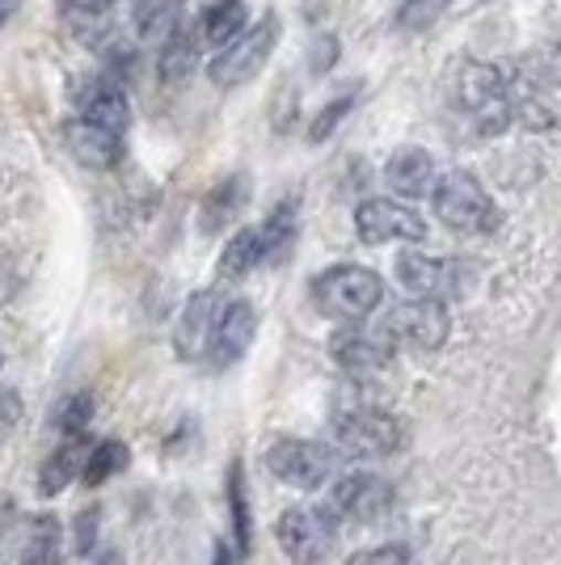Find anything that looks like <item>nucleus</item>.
<instances>
[{
	"instance_id": "1",
	"label": "nucleus",
	"mask_w": 561,
	"mask_h": 565,
	"mask_svg": "<svg viewBox=\"0 0 561 565\" xmlns=\"http://www.w3.org/2000/svg\"><path fill=\"white\" fill-rule=\"evenodd\" d=\"M456 102L477 136H507L515 122L511 76L490 60H468L456 81Z\"/></svg>"
},
{
	"instance_id": "2",
	"label": "nucleus",
	"mask_w": 561,
	"mask_h": 565,
	"mask_svg": "<svg viewBox=\"0 0 561 565\" xmlns=\"http://www.w3.org/2000/svg\"><path fill=\"white\" fill-rule=\"evenodd\" d=\"M313 305L329 321L359 326V321H368L375 308L384 305V279L375 270H368V266H354V262L329 266V270H321L313 279Z\"/></svg>"
},
{
	"instance_id": "3",
	"label": "nucleus",
	"mask_w": 561,
	"mask_h": 565,
	"mask_svg": "<svg viewBox=\"0 0 561 565\" xmlns=\"http://www.w3.org/2000/svg\"><path fill=\"white\" fill-rule=\"evenodd\" d=\"M431 203H435L440 224L461 236H486L502 224V212L490 199V190L481 186L468 169H447L431 190Z\"/></svg>"
},
{
	"instance_id": "4",
	"label": "nucleus",
	"mask_w": 561,
	"mask_h": 565,
	"mask_svg": "<svg viewBox=\"0 0 561 565\" xmlns=\"http://www.w3.org/2000/svg\"><path fill=\"white\" fill-rule=\"evenodd\" d=\"M334 448L354 456V460H372V456H389V451L401 448V439H405V430H401V418H393L389 409H380V405H368V401H359V405H342L338 414H334Z\"/></svg>"
},
{
	"instance_id": "5",
	"label": "nucleus",
	"mask_w": 561,
	"mask_h": 565,
	"mask_svg": "<svg viewBox=\"0 0 561 565\" xmlns=\"http://www.w3.org/2000/svg\"><path fill=\"white\" fill-rule=\"evenodd\" d=\"M279 34H283V25L275 13H266L262 22H254L236 39L233 47H224L208 64L211 85H215V89H241V85H250L257 72L271 64V55L279 47Z\"/></svg>"
},
{
	"instance_id": "6",
	"label": "nucleus",
	"mask_w": 561,
	"mask_h": 565,
	"mask_svg": "<svg viewBox=\"0 0 561 565\" xmlns=\"http://www.w3.org/2000/svg\"><path fill=\"white\" fill-rule=\"evenodd\" d=\"M275 541L287 553V562L296 565H321L338 544V527L334 519H326V511L317 507H287L275 519Z\"/></svg>"
},
{
	"instance_id": "7",
	"label": "nucleus",
	"mask_w": 561,
	"mask_h": 565,
	"mask_svg": "<svg viewBox=\"0 0 561 565\" xmlns=\"http://www.w3.org/2000/svg\"><path fill=\"white\" fill-rule=\"evenodd\" d=\"M389 507H393V486L375 472L338 477L329 498L321 502V511H326V519H334V527L338 523H375Z\"/></svg>"
},
{
	"instance_id": "8",
	"label": "nucleus",
	"mask_w": 561,
	"mask_h": 565,
	"mask_svg": "<svg viewBox=\"0 0 561 565\" xmlns=\"http://www.w3.org/2000/svg\"><path fill=\"white\" fill-rule=\"evenodd\" d=\"M266 469L292 490H321L334 472V448L317 439H275L266 448Z\"/></svg>"
},
{
	"instance_id": "9",
	"label": "nucleus",
	"mask_w": 561,
	"mask_h": 565,
	"mask_svg": "<svg viewBox=\"0 0 561 565\" xmlns=\"http://www.w3.org/2000/svg\"><path fill=\"white\" fill-rule=\"evenodd\" d=\"M398 333L389 326H347L329 338V359L342 367V372H354V376H368V372H380L398 359Z\"/></svg>"
},
{
	"instance_id": "10",
	"label": "nucleus",
	"mask_w": 561,
	"mask_h": 565,
	"mask_svg": "<svg viewBox=\"0 0 561 565\" xmlns=\"http://www.w3.org/2000/svg\"><path fill=\"white\" fill-rule=\"evenodd\" d=\"M354 233L368 245H389V241H426V220L401 199H363L354 207Z\"/></svg>"
},
{
	"instance_id": "11",
	"label": "nucleus",
	"mask_w": 561,
	"mask_h": 565,
	"mask_svg": "<svg viewBox=\"0 0 561 565\" xmlns=\"http://www.w3.org/2000/svg\"><path fill=\"white\" fill-rule=\"evenodd\" d=\"M398 282L410 291V300H444V296H456L465 287V266L405 249L398 258Z\"/></svg>"
},
{
	"instance_id": "12",
	"label": "nucleus",
	"mask_w": 561,
	"mask_h": 565,
	"mask_svg": "<svg viewBox=\"0 0 561 565\" xmlns=\"http://www.w3.org/2000/svg\"><path fill=\"white\" fill-rule=\"evenodd\" d=\"M389 330L398 333V342L414 347V351H440L452 333V317H447L444 300H405L389 317Z\"/></svg>"
},
{
	"instance_id": "13",
	"label": "nucleus",
	"mask_w": 561,
	"mask_h": 565,
	"mask_svg": "<svg viewBox=\"0 0 561 565\" xmlns=\"http://www.w3.org/2000/svg\"><path fill=\"white\" fill-rule=\"evenodd\" d=\"M257 338V312L250 300H224L220 308V321H215V333H211V363L215 367H233L245 359V351L254 347Z\"/></svg>"
},
{
	"instance_id": "14",
	"label": "nucleus",
	"mask_w": 561,
	"mask_h": 565,
	"mask_svg": "<svg viewBox=\"0 0 561 565\" xmlns=\"http://www.w3.org/2000/svg\"><path fill=\"white\" fill-rule=\"evenodd\" d=\"M220 296L215 291H194L182 312H178V326H173V351L182 354L187 363L203 359L211 351V333H215V321H220Z\"/></svg>"
},
{
	"instance_id": "15",
	"label": "nucleus",
	"mask_w": 561,
	"mask_h": 565,
	"mask_svg": "<svg viewBox=\"0 0 561 565\" xmlns=\"http://www.w3.org/2000/svg\"><path fill=\"white\" fill-rule=\"evenodd\" d=\"M76 115L115 131V136H127L131 127V102H127V89L110 81V76H94L85 85H76Z\"/></svg>"
},
{
	"instance_id": "16",
	"label": "nucleus",
	"mask_w": 561,
	"mask_h": 565,
	"mask_svg": "<svg viewBox=\"0 0 561 565\" xmlns=\"http://www.w3.org/2000/svg\"><path fill=\"white\" fill-rule=\"evenodd\" d=\"M64 143H68L72 161H81L85 169H115L123 161V136L81 115L64 118Z\"/></svg>"
},
{
	"instance_id": "17",
	"label": "nucleus",
	"mask_w": 561,
	"mask_h": 565,
	"mask_svg": "<svg viewBox=\"0 0 561 565\" xmlns=\"http://www.w3.org/2000/svg\"><path fill=\"white\" fill-rule=\"evenodd\" d=\"M250 178L245 173H229V178H220L215 186L203 194V203H199V233L203 236H220L229 233L236 224V215L250 207Z\"/></svg>"
},
{
	"instance_id": "18",
	"label": "nucleus",
	"mask_w": 561,
	"mask_h": 565,
	"mask_svg": "<svg viewBox=\"0 0 561 565\" xmlns=\"http://www.w3.org/2000/svg\"><path fill=\"white\" fill-rule=\"evenodd\" d=\"M435 182H440L435 178V157L419 143H405L384 161V186L401 199H422V194L435 190Z\"/></svg>"
},
{
	"instance_id": "19",
	"label": "nucleus",
	"mask_w": 561,
	"mask_h": 565,
	"mask_svg": "<svg viewBox=\"0 0 561 565\" xmlns=\"http://www.w3.org/2000/svg\"><path fill=\"white\" fill-rule=\"evenodd\" d=\"M187 4L182 0H131V25H136V39L144 47H165L169 39H178L187 25H182Z\"/></svg>"
},
{
	"instance_id": "20",
	"label": "nucleus",
	"mask_w": 561,
	"mask_h": 565,
	"mask_svg": "<svg viewBox=\"0 0 561 565\" xmlns=\"http://www.w3.org/2000/svg\"><path fill=\"white\" fill-rule=\"evenodd\" d=\"M89 451H94V439L89 435H76V439H64L60 448L43 460V472H39V490L47 498L64 494L72 481H81V472L89 465Z\"/></svg>"
},
{
	"instance_id": "21",
	"label": "nucleus",
	"mask_w": 561,
	"mask_h": 565,
	"mask_svg": "<svg viewBox=\"0 0 561 565\" xmlns=\"http://www.w3.org/2000/svg\"><path fill=\"white\" fill-rule=\"evenodd\" d=\"M245 30H250V4L245 0H215L199 18V43L215 47V55H220L224 47H233Z\"/></svg>"
},
{
	"instance_id": "22",
	"label": "nucleus",
	"mask_w": 561,
	"mask_h": 565,
	"mask_svg": "<svg viewBox=\"0 0 561 565\" xmlns=\"http://www.w3.org/2000/svg\"><path fill=\"white\" fill-rule=\"evenodd\" d=\"M257 236H262V258H266V266H279L292 254L296 236H300V203L296 199L275 203V212L266 215V224H257Z\"/></svg>"
},
{
	"instance_id": "23",
	"label": "nucleus",
	"mask_w": 561,
	"mask_h": 565,
	"mask_svg": "<svg viewBox=\"0 0 561 565\" xmlns=\"http://www.w3.org/2000/svg\"><path fill=\"white\" fill-rule=\"evenodd\" d=\"M262 236H257V228H236L233 236H229V245L220 249V262H215V279L220 282H236L245 279L250 270H257L262 266Z\"/></svg>"
},
{
	"instance_id": "24",
	"label": "nucleus",
	"mask_w": 561,
	"mask_h": 565,
	"mask_svg": "<svg viewBox=\"0 0 561 565\" xmlns=\"http://www.w3.org/2000/svg\"><path fill=\"white\" fill-rule=\"evenodd\" d=\"M229 519H233V548L245 557L254 548V519H250V486L241 460H233L229 469Z\"/></svg>"
},
{
	"instance_id": "25",
	"label": "nucleus",
	"mask_w": 561,
	"mask_h": 565,
	"mask_svg": "<svg viewBox=\"0 0 561 565\" xmlns=\"http://www.w3.org/2000/svg\"><path fill=\"white\" fill-rule=\"evenodd\" d=\"M199 68V34L182 30L178 39H169L161 47V81L165 85H187Z\"/></svg>"
},
{
	"instance_id": "26",
	"label": "nucleus",
	"mask_w": 561,
	"mask_h": 565,
	"mask_svg": "<svg viewBox=\"0 0 561 565\" xmlns=\"http://www.w3.org/2000/svg\"><path fill=\"white\" fill-rule=\"evenodd\" d=\"M127 465H131L127 444L102 439V444H94V451H89V465H85V472H81V486H85V490H97V486H106L110 477H118Z\"/></svg>"
},
{
	"instance_id": "27",
	"label": "nucleus",
	"mask_w": 561,
	"mask_h": 565,
	"mask_svg": "<svg viewBox=\"0 0 561 565\" xmlns=\"http://www.w3.org/2000/svg\"><path fill=\"white\" fill-rule=\"evenodd\" d=\"M22 565H64V544H60V523L39 519L22 544Z\"/></svg>"
},
{
	"instance_id": "28",
	"label": "nucleus",
	"mask_w": 561,
	"mask_h": 565,
	"mask_svg": "<svg viewBox=\"0 0 561 565\" xmlns=\"http://www.w3.org/2000/svg\"><path fill=\"white\" fill-rule=\"evenodd\" d=\"M94 409H97V401H94V393H72L60 409H55V418H51V426L64 435V439H76V435H85V426L94 423Z\"/></svg>"
},
{
	"instance_id": "29",
	"label": "nucleus",
	"mask_w": 561,
	"mask_h": 565,
	"mask_svg": "<svg viewBox=\"0 0 561 565\" xmlns=\"http://www.w3.org/2000/svg\"><path fill=\"white\" fill-rule=\"evenodd\" d=\"M452 9V0H401L398 9V30L401 34H426L431 25Z\"/></svg>"
},
{
	"instance_id": "30",
	"label": "nucleus",
	"mask_w": 561,
	"mask_h": 565,
	"mask_svg": "<svg viewBox=\"0 0 561 565\" xmlns=\"http://www.w3.org/2000/svg\"><path fill=\"white\" fill-rule=\"evenodd\" d=\"M351 106H354V94L338 97V102H329L326 110H321V115H317V122H313V127H308V140H313V143H326L329 136H334V131H338V127H342V118L351 115Z\"/></svg>"
},
{
	"instance_id": "31",
	"label": "nucleus",
	"mask_w": 561,
	"mask_h": 565,
	"mask_svg": "<svg viewBox=\"0 0 561 565\" xmlns=\"http://www.w3.org/2000/svg\"><path fill=\"white\" fill-rule=\"evenodd\" d=\"M338 55H342L338 34H317V39H313V51H308V68L321 76V72H329L338 64Z\"/></svg>"
},
{
	"instance_id": "32",
	"label": "nucleus",
	"mask_w": 561,
	"mask_h": 565,
	"mask_svg": "<svg viewBox=\"0 0 561 565\" xmlns=\"http://www.w3.org/2000/svg\"><path fill=\"white\" fill-rule=\"evenodd\" d=\"M97 523H102V511H97V507H85L81 515L72 519V527H76V553H81V557H89V553H94Z\"/></svg>"
},
{
	"instance_id": "33",
	"label": "nucleus",
	"mask_w": 561,
	"mask_h": 565,
	"mask_svg": "<svg viewBox=\"0 0 561 565\" xmlns=\"http://www.w3.org/2000/svg\"><path fill=\"white\" fill-rule=\"evenodd\" d=\"M347 565H410V553H405L401 544H375L368 553L351 557Z\"/></svg>"
},
{
	"instance_id": "34",
	"label": "nucleus",
	"mask_w": 561,
	"mask_h": 565,
	"mask_svg": "<svg viewBox=\"0 0 561 565\" xmlns=\"http://www.w3.org/2000/svg\"><path fill=\"white\" fill-rule=\"evenodd\" d=\"M22 423V397L13 388H0V435Z\"/></svg>"
},
{
	"instance_id": "35",
	"label": "nucleus",
	"mask_w": 561,
	"mask_h": 565,
	"mask_svg": "<svg viewBox=\"0 0 561 565\" xmlns=\"http://www.w3.org/2000/svg\"><path fill=\"white\" fill-rule=\"evenodd\" d=\"M60 4L76 18H106L115 9V0H60Z\"/></svg>"
},
{
	"instance_id": "36",
	"label": "nucleus",
	"mask_w": 561,
	"mask_h": 565,
	"mask_svg": "<svg viewBox=\"0 0 561 565\" xmlns=\"http://www.w3.org/2000/svg\"><path fill=\"white\" fill-rule=\"evenodd\" d=\"M236 557L241 553L229 541H215V548H211V565H236Z\"/></svg>"
},
{
	"instance_id": "37",
	"label": "nucleus",
	"mask_w": 561,
	"mask_h": 565,
	"mask_svg": "<svg viewBox=\"0 0 561 565\" xmlns=\"http://www.w3.org/2000/svg\"><path fill=\"white\" fill-rule=\"evenodd\" d=\"M18 13H22V0H0V30L13 22Z\"/></svg>"
},
{
	"instance_id": "38",
	"label": "nucleus",
	"mask_w": 561,
	"mask_h": 565,
	"mask_svg": "<svg viewBox=\"0 0 561 565\" xmlns=\"http://www.w3.org/2000/svg\"><path fill=\"white\" fill-rule=\"evenodd\" d=\"M97 565H123V557H118V553H102V562Z\"/></svg>"
},
{
	"instance_id": "39",
	"label": "nucleus",
	"mask_w": 561,
	"mask_h": 565,
	"mask_svg": "<svg viewBox=\"0 0 561 565\" xmlns=\"http://www.w3.org/2000/svg\"><path fill=\"white\" fill-rule=\"evenodd\" d=\"M553 76H558V81H561V47L553 51Z\"/></svg>"
}]
</instances>
